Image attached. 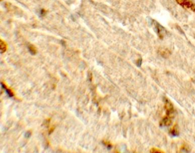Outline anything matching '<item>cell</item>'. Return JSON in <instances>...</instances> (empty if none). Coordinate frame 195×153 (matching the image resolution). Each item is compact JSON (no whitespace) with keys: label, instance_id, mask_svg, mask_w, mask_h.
<instances>
[{"label":"cell","instance_id":"5","mask_svg":"<svg viewBox=\"0 0 195 153\" xmlns=\"http://www.w3.org/2000/svg\"><path fill=\"white\" fill-rule=\"evenodd\" d=\"M171 133L173 135V136H177L178 135V133H179V130L178 129V128L175 126L171 130Z\"/></svg>","mask_w":195,"mask_h":153},{"label":"cell","instance_id":"1","mask_svg":"<svg viewBox=\"0 0 195 153\" xmlns=\"http://www.w3.org/2000/svg\"><path fill=\"white\" fill-rule=\"evenodd\" d=\"M178 4L183 8L195 12V4L191 0H175Z\"/></svg>","mask_w":195,"mask_h":153},{"label":"cell","instance_id":"4","mask_svg":"<svg viewBox=\"0 0 195 153\" xmlns=\"http://www.w3.org/2000/svg\"><path fill=\"white\" fill-rule=\"evenodd\" d=\"M28 49L29 50V51L32 55H35L36 53V49L33 45H29L28 46Z\"/></svg>","mask_w":195,"mask_h":153},{"label":"cell","instance_id":"3","mask_svg":"<svg viewBox=\"0 0 195 153\" xmlns=\"http://www.w3.org/2000/svg\"><path fill=\"white\" fill-rule=\"evenodd\" d=\"M7 50V45L6 43L3 40H1V52L2 53H4L5 51H6Z\"/></svg>","mask_w":195,"mask_h":153},{"label":"cell","instance_id":"2","mask_svg":"<svg viewBox=\"0 0 195 153\" xmlns=\"http://www.w3.org/2000/svg\"><path fill=\"white\" fill-rule=\"evenodd\" d=\"M155 27L157 29V32H158V35H159V37H160L161 38L163 37V34H165V31L164 29V28H162V26H161L157 23H156Z\"/></svg>","mask_w":195,"mask_h":153},{"label":"cell","instance_id":"6","mask_svg":"<svg viewBox=\"0 0 195 153\" xmlns=\"http://www.w3.org/2000/svg\"><path fill=\"white\" fill-rule=\"evenodd\" d=\"M160 53H161V55H162L163 56H167L169 54V52L167 51V50L165 49H162L161 50Z\"/></svg>","mask_w":195,"mask_h":153}]
</instances>
